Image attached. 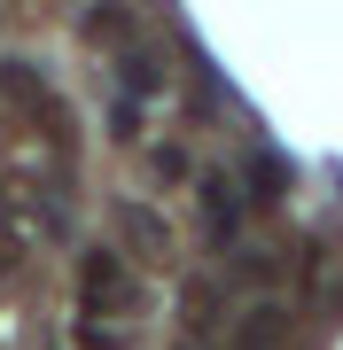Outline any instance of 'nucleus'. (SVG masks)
I'll use <instances>...</instances> for the list:
<instances>
[{
  "instance_id": "nucleus-1",
  "label": "nucleus",
  "mask_w": 343,
  "mask_h": 350,
  "mask_svg": "<svg viewBox=\"0 0 343 350\" xmlns=\"http://www.w3.org/2000/svg\"><path fill=\"white\" fill-rule=\"evenodd\" d=\"M78 304H86V312L125 304V257H117V250H94L86 265H78Z\"/></svg>"
},
{
  "instance_id": "nucleus-2",
  "label": "nucleus",
  "mask_w": 343,
  "mask_h": 350,
  "mask_svg": "<svg viewBox=\"0 0 343 350\" xmlns=\"http://www.w3.org/2000/svg\"><path fill=\"white\" fill-rule=\"evenodd\" d=\"M117 226H125V241H133L149 265H164V257H172V226L156 218L149 202H117Z\"/></svg>"
},
{
  "instance_id": "nucleus-3",
  "label": "nucleus",
  "mask_w": 343,
  "mask_h": 350,
  "mask_svg": "<svg viewBox=\"0 0 343 350\" xmlns=\"http://www.w3.org/2000/svg\"><path fill=\"white\" fill-rule=\"evenodd\" d=\"M203 218H211V234H218V241L242 226V187H234L227 172H211V179H203Z\"/></svg>"
},
{
  "instance_id": "nucleus-4",
  "label": "nucleus",
  "mask_w": 343,
  "mask_h": 350,
  "mask_svg": "<svg viewBox=\"0 0 343 350\" xmlns=\"http://www.w3.org/2000/svg\"><path fill=\"white\" fill-rule=\"evenodd\" d=\"M289 179H296V163L281 156V148H257V156H250V195H257V202H281Z\"/></svg>"
},
{
  "instance_id": "nucleus-5",
  "label": "nucleus",
  "mask_w": 343,
  "mask_h": 350,
  "mask_svg": "<svg viewBox=\"0 0 343 350\" xmlns=\"http://www.w3.org/2000/svg\"><path fill=\"white\" fill-rule=\"evenodd\" d=\"M281 327H289V319H281L273 304H257V312L234 327V350H273V342H281Z\"/></svg>"
},
{
  "instance_id": "nucleus-6",
  "label": "nucleus",
  "mask_w": 343,
  "mask_h": 350,
  "mask_svg": "<svg viewBox=\"0 0 343 350\" xmlns=\"http://www.w3.org/2000/svg\"><path fill=\"white\" fill-rule=\"evenodd\" d=\"M16 257H24V234H16V211H8V187H0V280L16 273Z\"/></svg>"
},
{
  "instance_id": "nucleus-7",
  "label": "nucleus",
  "mask_w": 343,
  "mask_h": 350,
  "mask_svg": "<svg viewBox=\"0 0 343 350\" xmlns=\"http://www.w3.org/2000/svg\"><path fill=\"white\" fill-rule=\"evenodd\" d=\"M211 304H218V288H211V280H195V288H188V319H195V327H211Z\"/></svg>"
},
{
  "instance_id": "nucleus-8",
  "label": "nucleus",
  "mask_w": 343,
  "mask_h": 350,
  "mask_svg": "<svg viewBox=\"0 0 343 350\" xmlns=\"http://www.w3.org/2000/svg\"><path fill=\"white\" fill-rule=\"evenodd\" d=\"M86 31H94V39H125V16L102 8V16H86Z\"/></svg>"
},
{
  "instance_id": "nucleus-9",
  "label": "nucleus",
  "mask_w": 343,
  "mask_h": 350,
  "mask_svg": "<svg viewBox=\"0 0 343 350\" xmlns=\"http://www.w3.org/2000/svg\"><path fill=\"white\" fill-rule=\"evenodd\" d=\"M125 78H133V94H156V86H164V78H156V63H140V55L125 63Z\"/></svg>"
},
{
  "instance_id": "nucleus-10",
  "label": "nucleus",
  "mask_w": 343,
  "mask_h": 350,
  "mask_svg": "<svg viewBox=\"0 0 343 350\" xmlns=\"http://www.w3.org/2000/svg\"><path fill=\"white\" fill-rule=\"evenodd\" d=\"M78 350H125V335H102V327H78Z\"/></svg>"
}]
</instances>
